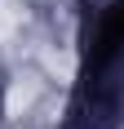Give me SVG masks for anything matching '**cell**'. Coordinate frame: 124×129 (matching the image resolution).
<instances>
[{
	"instance_id": "obj_1",
	"label": "cell",
	"mask_w": 124,
	"mask_h": 129,
	"mask_svg": "<svg viewBox=\"0 0 124 129\" xmlns=\"http://www.w3.org/2000/svg\"><path fill=\"white\" fill-rule=\"evenodd\" d=\"M120 49H124V0H115L111 9L93 22V36H89V62H93V67H106Z\"/></svg>"
}]
</instances>
